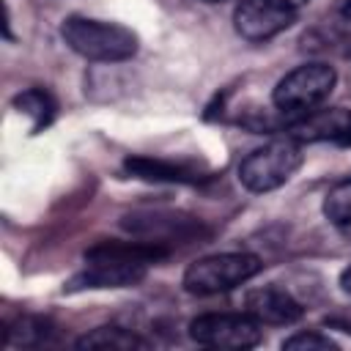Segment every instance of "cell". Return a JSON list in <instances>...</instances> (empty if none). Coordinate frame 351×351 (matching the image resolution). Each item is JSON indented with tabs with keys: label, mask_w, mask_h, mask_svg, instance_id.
<instances>
[{
	"label": "cell",
	"mask_w": 351,
	"mask_h": 351,
	"mask_svg": "<svg viewBox=\"0 0 351 351\" xmlns=\"http://www.w3.org/2000/svg\"><path fill=\"white\" fill-rule=\"evenodd\" d=\"M63 41L82 58L99 63H121L137 55V36L134 30L118 22H101L88 16H66L60 25Z\"/></svg>",
	"instance_id": "cell-1"
},
{
	"label": "cell",
	"mask_w": 351,
	"mask_h": 351,
	"mask_svg": "<svg viewBox=\"0 0 351 351\" xmlns=\"http://www.w3.org/2000/svg\"><path fill=\"white\" fill-rule=\"evenodd\" d=\"M335 82L337 71L329 63H302L274 85L271 101L285 118H299L324 104L335 90Z\"/></svg>",
	"instance_id": "cell-2"
},
{
	"label": "cell",
	"mask_w": 351,
	"mask_h": 351,
	"mask_svg": "<svg viewBox=\"0 0 351 351\" xmlns=\"http://www.w3.org/2000/svg\"><path fill=\"white\" fill-rule=\"evenodd\" d=\"M299 167H302V145L285 134L250 151L239 165V181L250 192H271L282 186Z\"/></svg>",
	"instance_id": "cell-3"
},
{
	"label": "cell",
	"mask_w": 351,
	"mask_h": 351,
	"mask_svg": "<svg viewBox=\"0 0 351 351\" xmlns=\"http://www.w3.org/2000/svg\"><path fill=\"white\" fill-rule=\"evenodd\" d=\"M261 269L263 263L252 252H219V255H206L189 263L181 282H184V291L195 296H211L252 280Z\"/></svg>",
	"instance_id": "cell-4"
},
{
	"label": "cell",
	"mask_w": 351,
	"mask_h": 351,
	"mask_svg": "<svg viewBox=\"0 0 351 351\" xmlns=\"http://www.w3.org/2000/svg\"><path fill=\"white\" fill-rule=\"evenodd\" d=\"M189 337L211 348H252L261 343V324L247 313H206L189 321Z\"/></svg>",
	"instance_id": "cell-5"
},
{
	"label": "cell",
	"mask_w": 351,
	"mask_h": 351,
	"mask_svg": "<svg viewBox=\"0 0 351 351\" xmlns=\"http://www.w3.org/2000/svg\"><path fill=\"white\" fill-rule=\"evenodd\" d=\"M129 233H134L137 239L145 241H156L165 247L173 244H184V241H195L206 233L203 222L189 217V214H178V211H134L126 214L121 222Z\"/></svg>",
	"instance_id": "cell-6"
},
{
	"label": "cell",
	"mask_w": 351,
	"mask_h": 351,
	"mask_svg": "<svg viewBox=\"0 0 351 351\" xmlns=\"http://www.w3.org/2000/svg\"><path fill=\"white\" fill-rule=\"evenodd\" d=\"M296 22V11L274 0H241L233 11V27L244 41L261 44L288 30Z\"/></svg>",
	"instance_id": "cell-7"
},
{
	"label": "cell",
	"mask_w": 351,
	"mask_h": 351,
	"mask_svg": "<svg viewBox=\"0 0 351 351\" xmlns=\"http://www.w3.org/2000/svg\"><path fill=\"white\" fill-rule=\"evenodd\" d=\"M285 134L291 140L302 143H321V140H337L351 143V110L348 107H324L310 110L299 118H291L285 123Z\"/></svg>",
	"instance_id": "cell-8"
},
{
	"label": "cell",
	"mask_w": 351,
	"mask_h": 351,
	"mask_svg": "<svg viewBox=\"0 0 351 351\" xmlns=\"http://www.w3.org/2000/svg\"><path fill=\"white\" fill-rule=\"evenodd\" d=\"M244 313L252 315L258 324L288 326V324H296L304 315V307L285 288L263 285V288H255L244 296Z\"/></svg>",
	"instance_id": "cell-9"
},
{
	"label": "cell",
	"mask_w": 351,
	"mask_h": 351,
	"mask_svg": "<svg viewBox=\"0 0 351 351\" xmlns=\"http://www.w3.org/2000/svg\"><path fill=\"white\" fill-rule=\"evenodd\" d=\"M88 266L66 282V291L82 288H129L137 285L148 266L143 263H121V261H85Z\"/></svg>",
	"instance_id": "cell-10"
},
{
	"label": "cell",
	"mask_w": 351,
	"mask_h": 351,
	"mask_svg": "<svg viewBox=\"0 0 351 351\" xmlns=\"http://www.w3.org/2000/svg\"><path fill=\"white\" fill-rule=\"evenodd\" d=\"M123 170L134 178L162 181V184H200L206 178L184 162H167V159H154V156H129L123 162Z\"/></svg>",
	"instance_id": "cell-11"
},
{
	"label": "cell",
	"mask_w": 351,
	"mask_h": 351,
	"mask_svg": "<svg viewBox=\"0 0 351 351\" xmlns=\"http://www.w3.org/2000/svg\"><path fill=\"white\" fill-rule=\"evenodd\" d=\"M77 348H112V351H132V348H148V340H143L140 335L123 329V326H99L88 335H82L77 343Z\"/></svg>",
	"instance_id": "cell-12"
},
{
	"label": "cell",
	"mask_w": 351,
	"mask_h": 351,
	"mask_svg": "<svg viewBox=\"0 0 351 351\" xmlns=\"http://www.w3.org/2000/svg\"><path fill=\"white\" fill-rule=\"evenodd\" d=\"M14 107H16L19 112H25V115H30V118H33V126H30V132H33V134H36V132H41L44 126H49V123H52V118H55V112H58L55 99H52L44 88L22 90V93L14 99Z\"/></svg>",
	"instance_id": "cell-13"
},
{
	"label": "cell",
	"mask_w": 351,
	"mask_h": 351,
	"mask_svg": "<svg viewBox=\"0 0 351 351\" xmlns=\"http://www.w3.org/2000/svg\"><path fill=\"white\" fill-rule=\"evenodd\" d=\"M324 217L332 225H351V178L337 181L324 197Z\"/></svg>",
	"instance_id": "cell-14"
},
{
	"label": "cell",
	"mask_w": 351,
	"mask_h": 351,
	"mask_svg": "<svg viewBox=\"0 0 351 351\" xmlns=\"http://www.w3.org/2000/svg\"><path fill=\"white\" fill-rule=\"evenodd\" d=\"M52 332H55L52 324L44 321V318H22L14 329H5L3 343H5V346H8V343H19V346H41V343L49 340Z\"/></svg>",
	"instance_id": "cell-15"
},
{
	"label": "cell",
	"mask_w": 351,
	"mask_h": 351,
	"mask_svg": "<svg viewBox=\"0 0 351 351\" xmlns=\"http://www.w3.org/2000/svg\"><path fill=\"white\" fill-rule=\"evenodd\" d=\"M282 348H288V351H337V343L318 332H296L282 340Z\"/></svg>",
	"instance_id": "cell-16"
},
{
	"label": "cell",
	"mask_w": 351,
	"mask_h": 351,
	"mask_svg": "<svg viewBox=\"0 0 351 351\" xmlns=\"http://www.w3.org/2000/svg\"><path fill=\"white\" fill-rule=\"evenodd\" d=\"M340 288H343L346 293H351V266L343 269V274H340Z\"/></svg>",
	"instance_id": "cell-17"
},
{
	"label": "cell",
	"mask_w": 351,
	"mask_h": 351,
	"mask_svg": "<svg viewBox=\"0 0 351 351\" xmlns=\"http://www.w3.org/2000/svg\"><path fill=\"white\" fill-rule=\"evenodd\" d=\"M274 3H280V5H285V8H302V5H307L310 0H274Z\"/></svg>",
	"instance_id": "cell-18"
},
{
	"label": "cell",
	"mask_w": 351,
	"mask_h": 351,
	"mask_svg": "<svg viewBox=\"0 0 351 351\" xmlns=\"http://www.w3.org/2000/svg\"><path fill=\"white\" fill-rule=\"evenodd\" d=\"M340 14H343V19H348V22H351V0H346V3H343Z\"/></svg>",
	"instance_id": "cell-19"
},
{
	"label": "cell",
	"mask_w": 351,
	"mask_h": 351,
	"mask_svg": "<svg viewBox=\"0 0 351 351\" xmlns=\"http://www.w3.org/2000/svg\"><path fill=\"white\" fill-rule=\"evenodd\" d=\"M206 3H217V0H206Z\"/></svg>",
	"instance_id": "cell-20"
},
{
	"label": "cell",
	"mask_w": 351,
	"mask_h": 351,
	"mask_svg": "<svg viewBox=\"0 0 351 351\" xmlns=\"http://www.w3.org/2000/svg\"><path fill=\"white\" fill-rule=\"evenodd\" d=\"M348 55H351V47H348Z\"/></svg>",
	"instance_id": "cell-21"
}]
</instances>
